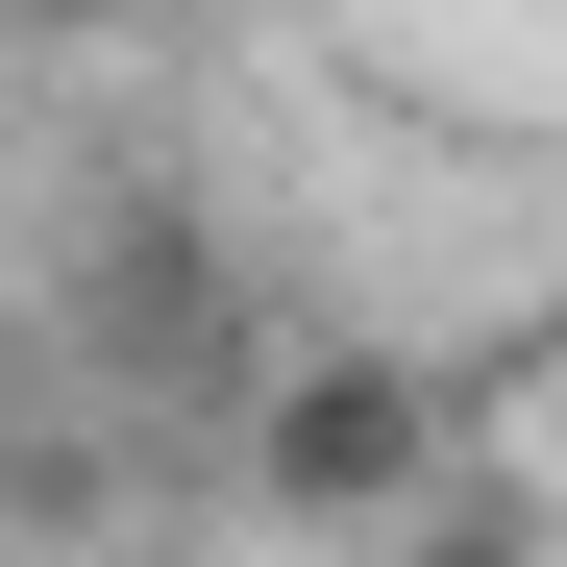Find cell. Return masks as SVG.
<instances>
[{"label": "cell", "mask_w": 567, "mask_h": 567, "mask_svg": "<svg viewBox=\"0 0 567 567\" xmlns=\"http://www.w3.org/2000/svg\"><path fill=\"white\" fill-rule=\"evenodd\" d=\"M0 25H50V50H74V25H124V0H0Z\"/></svg>", "instance_id": "3"}, {"label": "cell", "mask_w": 567, "mask_h": 567, "mask_svg": "<svg viewBox=\"0 0 567 567\" xmlns=\"http://www.w3.org/2000/svg\"><path fill=\"white\" fill-rule=\"evenodd\" d=\"M247 494H271V518H420V494H444V370H395V346L247 370Z\"/></svg>", "instance_id": "1"}, {"label": "cell", "mask_w": 567, "mask_h": 567, "mask_svg": "<svg viewBox=\"0 0 567 567\" xmlns=\"http://www.w3.org/2000/svg\"><path fill=\"white\" fill-rule=\"evenodd\" d=\"M494 370H518V420H543V468H567V321H518Z\"/></svg>", "instance_id": "2"}]
</instances>
